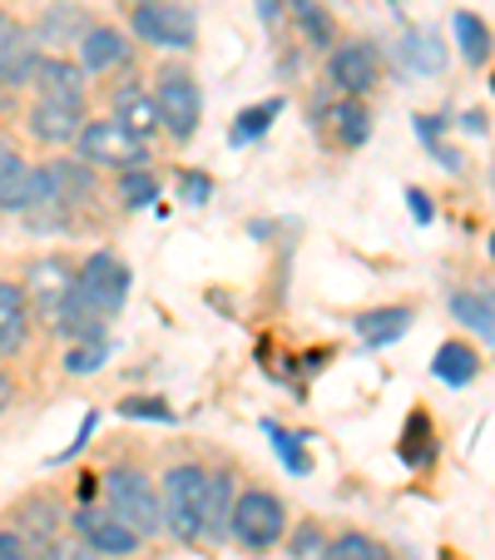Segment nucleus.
Returning <instances> with one entry per match:
<instances>
[{
	"mask_svg": "<svg viewBox=\"0 0 495 560\" xmlns=\"http://www.w3.org/2000/svg\"><path fill=\"white\" fill-rule=\"evenodd\" d=\"M154 109H158V129H169L179 144H189L199 135V119H203V90L193 80L189 65H158L154 74Z\"/></svg>",
	"mask_w": 495,
	"mask_h": 560,
	"instance_id": "f257e3e1",
	"label": "nucleus"
},
{
	"mask_svg": "<svg viewBox=\"0 0 495 560\" xmlns=\"http://www.w3.org/2000/svg\"><path fill=\"white\" fill-rule=\"evenodd\" d=\"M287 530V506L273 497L268 487H248L243 497H233V516H228V536L243 550H273Z\"/></svg>",
	"mask_w": 495,
	"mask_h": 560,
	"instance_id": "f03ea898",
	"label": "nucleus"
},
{
	"mask_svg": "<svg viewBox=\"0 0 495 560\" xmlns=\"http://www.w3.org/2000/svg\"><path fill=\"white\" fill-rule=\"evenodd\" d=\"M105 497L109 511L125 521L139 536H158L164 530V516H158V491L149 487V476L139 466H109L105 471Z\"/></svg>",
	"mask_w": 495,
	"mask_h": 560,
	"instance_id": "7ed1b4c3",
	"label": "nucleus"
},
{
	"mask_svg": "<svg viewBox=\"0 0 495 560\" xmlns=\"http://www.w3.org/2000/svg\"><path fill=\"white\" fill-rule=\"evenodd\" d=\"M203 481L209 471L193 462H179L164 471V491H158V516H164V530L179 540L199 536V516H203Z\"/></svg>",
	"mask_w": 495,
	"mask_h": 560,
	"instance_id": "20e7f679",
	"label": "nucleus"
},
{
	"mask_svg": "<svg viewBox=\"0 0 495 560\" xmlns=\"http://www.w3.org/2000/svg\"><path fill=\"white\" fill-rule=\"evenodd\" d=\"M74 149L90 170H139L149 164V144L139 135H129L119 119H90L74 135Z\"/></svg>",
	"mask_w": 495,
	"mask_h": 560,
	"instance_id": "39448f33",
	"label": "nucleus"
},
{
	"mask_svg": "<svg viewBox=\"0 0 495 560\" xmlns=\"http://www.w3.org/2000/svg\"><path fill=\"white\" fill-rule=\"evenodd\" d=\"M129 31L144 45H158V50H193L199 45V21L179 0H134Z\"/></svg>",
	"mask_w": 495,
	"mask_h": 560,
	"instance_id": "423d86ee",
	"label": "nucleus"
},
{
	"mask_svg": "<svg viewBox=\"0 0 495 560\" xmlns=\"http://www.w3.org/2000/svg\"><path fill=\"white\" fill-rule=\"evenodd\" d=\"M74 303H85L95 317H115L119 307H125V298H129V268L119 264L115 254H90L85 264L74 268Z\"/></svg>",
	"mask_w": 495,
	"mask_h": 560,
	"instance_id": "0eeeda50",
	"label": "nucleus"
},
{
	"mask_svg": "<svg viewBox=\"0 0 495 560\" xmlns=\"http://www.w3.org/2000/svg\"><path fill=\"white\" fill-rule=\"evenodd\" d=\"M327 80H332V90H338V95L367 100L372 90H377V80H381V55L372 50L367 40L332 45V50H327Z\"/></svg>",
	"mask_w": 495,
	"mask_h": 560,
	"instance_id": "6e6552de",
	"label": "nucleus"
},
{
	"mask_svg": "<svg viewBox=\"0 0 495 560\" xmlns=\"http://www.w3.org/2000/svg\"><path fill=\"white\" fill-rule=\"evenodd\" d=\"M74 530H80V540H85L95 556H134L139 540H144L139 530H129L115 511H95V506L74 511Z\"/></svg>",
	"mask_w": 495,
	"mask_h": 560,
	"instance_id": "1a4fd4ad",
	"label": "nucleus"
},
{
	"mask_svg": "<svg viewBox=\"0 0 495 560\" xmlns=\"http://www.w3.org/2000/svg\"><path fill=\"white\" fill-rule=\"evenodd\" d=\"M31 85L40 100H50V105H70V109H85V70L74 60H60V55H40V65H35Z\"/></svg>",
	"mask_w": 495,
	"mask_h": 560,
	"instance_id": "9d476101",
	"label": "nucleus"
},
{
	"mask_svg": "<svg viewBox=\"0 0 495 560\" xmlns=\"http://www.w3.org/2000/svg\"><path fill=\"white\" fill-rule=\"evenodd\" d=\"M21 288H25V298H31V307H40L55 323V313L64 307V298H70V288H74V268L64 264V258H35L31 278H25Z\"/></svg>",
	"mask_w": 495,
	"mask_h": 560,
	"instance_id": "9b49d317",
	"label": "nucleus"
},
{
	"mask_svg": "<svg viewBox=\"0 0 495 560\" xmlns=\"http://www.w3.org/2000/svg\"><path fill=\"white\" fill-rule=\"evenodd\" d=\"M134 55V40H129L119 25H90L80 35V70L85 74H109Z\"/></svg>",
	"mask_w": 495,
	"mask_h": 560,
	"instance_id": "f8f14e48",
	"label": "nucleus"
},
{
	"mask_svg": "<svg viewBox=\"0 0 495 560\" xmlns=\"http://www.w3.org/2000/svg\"><path fill=\"white\" fill-rule=\"evenodd\" d=\"M80 125H85V109L50 105V100H35V105H31V115H25V129H31V139H40V144H50V149L74 144V135H80Z\"/></svg>",
	"mask_w": 495,
	"mask_h": 560,
	"instance_id": "ddd939ff",
	"label": "nucleus"
},
{
	"mask_svg": "<svg viewBox=\"0 0 495 560\" xmlns=\"http://www.w3.org/2000/svg\"><path fill=\"white\" fill-rule=\"evenodd\" d=\"M45 174H50V189H55V199L64 203V213L85 209V203L99 194L95 170H90L85 159H50V164H45Z\"/></svg>",
	"mask_w": 495,
	"mask_h": 560,
	"instance_id": "4468645a",
	"label": "nucleus"
},
{
	"mask_svg": "<svg viewBox=\"0 0 495 560\" xmlns=\"http://www.w3.org/2000/svg\"><path fill=\"white\" fill-rule=\"evenodd\" d=\"M25 328H31V298L21 283H0V358L21 352Z\"/></svg>",
	"mask_w": 495,
	"mask_h": 560,
	"instance_id": "2eb2a0df",
	"label": "nucleus"
},
{
	"mask_svg": "<svg viewBox=\"0 0 495 560\" xmlns=\"http://www.w3.org/2000/svg\"><path fill=\"white\" fill-rule=\"evenodd\" d=\"M228 516H233V476L228 471H209V481H203L199 536L223 540V536H228Z\"/></svg>",
	"mask_w": 495,
	"mask_h": 560,
	"instance_id": "dca6fc26",
	"label": "nucleus"
},
{
	"mask_svg": "<svg viewBox=\"0 0 495 560\" xmlns=\"http://www.w3.org/2000/svg\"><path fill=\"white\" fill-rule=\"evenodd\" d=\"M115 119L129 129V135L144 139V144L158 135V109H154V95H149L144 85H125V90H115Z\"/></svg>",
	"mask_w": 495,
	"mask_h": 560,
	"instance_id": "f3484780",
	"label": "nucleus"
},
{
	"mask_svg": "<svg viewBox=\"0 0 495 560\" xmlns=\"http://www.w3.org/2000/svg\"><path fill=\"white\" fill-rule=\"evenodd\" d=\"M90 11H80V5H50V11L40 15V25H35V45H80V35L90 31Z\"/></svg>",
	"mask_w": 495,
	"mask_h": 560,
	"instance_id": "a211bd4d",
	"label": "nucleus"
},
{
	"mask_svg": "<svg viewBox=\"0 0 495 560\" xmlns=\"http://www.w3.org/2000/svg\"><path fill=\"white\" fill-rule=\"evenodd\" d=\"M35 65H40V45H35V35H15V40L0 45V90H21L31 85Z\"/></svg>",
	"mask_w": 495,
	"mask_h": 560,
	"instance_id": "6ab92c4d",
	"label": "nucleus"
},
{
	"mask_svg": "<svg viewBox=\"0 0 495 560\" xmlns=\"http://www.w3.org/2000/svg\"><path fill=\"white\" fill-rule=\"evenodd\" d=\"M25 184H31V164H25V154L11 144V139H0V209L21 213Z\"/></svg>",
	"mask_w": 495,
	"mask_h": 560,
	"instance_id": "aec40b11",
	"label": "nucleus"
},
{
	"mask_svg": "<svg viewBox=\"0 0 495 560\" xmlns=\"http://www.w3.org/2000/svg\"><path fill=\"white\" fill-rule=\"evenodd\" d=\"M287 11H293V21H297V35H303L313 50H332V45H338V25H332V15H327L317 0H287Z\"/></svg>",
	"mask_w": 495,
	"mask_h": 560,
	"instance_id": "412c9836",
	"label": "nucleus"
},
{
	"mask_svg": "<svg viewBox=\"0 0 495 560\" xmlns=\"http://www.w3.org/2000/svg\"><path fill=\"white\" fill-rule=\"evenodd\" d=\"M332 129H338V144H347V149L367 144V139H372V109H367V100L342 95L338 109H332Z\"/></svg>",
	"mask_w": 495,
	"mask_h": 560,
	"instance_id": "4be33fe9",
	"label": "nucleus"
},
{
	"mask_svg": "<svg viewBox=\"0 0 495 560\" xmlns=\"http://www.w3.org/2000/svg\"><path fill=\"white\" fill-rule=\"evenodd\" d=\"M432 372L446 382V387H465V382H471L475 372H481V358H475L471 342H446V348L436 352Z\"/></svg>",
	"mask_w": 495,
	"mask_h": 560,
	"instance_id": "5701e85b",
	"label": "nucleus"
},
{
	"mask_svg": "<svg viewBox=\"0 0 495 560\" xmlns=\"http://www.w3.org/2000/svg\"><path fill=\"white\" fill-rule=\"evenodd\" d=\"M406 328H411V307H377V313H362L357 317V332L372 342V348L397 342Z\"/></svg>",
	"mask_w": 495,
	"mask_h": 560,
	"instance_id": "b1692460",
	"label": "nucleus"
},
{
	"mask_svg": "<svg viewBox=\"0 0 495 560\" xmlns=\"http://www.w3.org/2000/svg\"><path fill=\"white\" fill-rule=\"evenodd\" d=\"M456 45H461V55L471 65H485L491 60V31H485V21L475 11H456Z\"/></svg>",
	"mask_w": 495,
	"mask_h": 560,
	"instance_id": "393cba45",
	"label": "nucleus"
},
{
	"mask_svg": "<svg viewBox=\"0 0 495 560\" xmlns=\"http://www.w3.org/2000/svg\"><path fill=\"white\" fill-rule=\"evenodd\" d=\"M154 199H158V174L149 170V164L119 170V203H125V209H149Z\"/></svg>",
	"mask_w": 495,
	"mask_h": 560,
	"instance_id": "a878e982",
	"label": "nucleus"
},
{
	"mask_svg": "<svg viewBox=\"0 0 495 560\" xmlns=\"http://www.w3.org/2000/svg\"><path fill=\"white\" fill-rule=\"evenodd\" d=\"M451 313L461 317L465 328H475L481 338H491V342H495V307L485 303V298H475V293H456V298H451Z\"/></svg>",
	"mask_w": 495,
	"mask_h": 560,
	"instance_id": "bb28decb",
	"label": "nucleus"
},
{
	"mask_svg": "<svg viewBox=\"0 0 495 560\" xmlns=\"http://www.w3.org/2000/svg\"><path fill=\"white\" fill-rule=\"evenodd\" d=\"M322 560H381V546L372 536H362V530H342L338 540H327Z\"/></svg>",
	"mask_w": 495,
	"mask_h": 560,
	"instance_id": "cd10ccee",
	"label": "nucleus"
},
{
	"mask_svg": "<svg viewBox=\"0 0 495 560\" xmlns=\"http://www.w3.org/2000/svg\"><path fill=\"white\" fill-rule=\"evenodd\" d=\"M21 511H25V521H21L25 536L40 540V546H50V540H55V526H60V521H55V506H50V501H45V497H31Z\"/></svg>",
	"mask_w": 495,
	"mask_h": 560,
	"instance_id": "c85d7f7f",
	"label": "nucleus"
},
{
	"mask_svg": "<svg viewBox=\"0 0 495 560\" xmlns=\"http://www.w3.org/2000/svg\"><path fill=\"white\" fill-rule=\"evenodd\" d=\"M278 109H283V100H268V105H258V109H243V115H238V129H233V139H238V144H248L254 135H263V129L273 125Z\"/></svg>",
	"mask_w": 495,
	"mask_h": 560,
	"instance_id": "c756f323",
	"label": "nucleus"
},
{
	"mask_svg": "<svg viewBox=\"0 0 495 560\" xmlns=\"http://www.w3.org/2000/svg\"><path fill=\"white\" fill-rule=\"evenodd\" d=\"M293 560H322V550H327V536H322V526L317 521H303V526L293 530Z\"/></svg>",
	"mask_w": 495,
	"mask_h": 560,
	"instance_id": "7c9ffc66",
	"label": "nucleus"
},
{
	"mask_svg": "<svg viewBox=\"0 0 495 560\" xmlns=\"http://www.w3.org/2000/svg\"><path fill=\"white\" fill-rule=\"evenodd\" d=\"M411 60L422 65L426 74H436L441 70V60H446V50H441V40H436L432 31H422V35H411Z\"/></svg>",
	"mask_w": 495,
	"mask_h": 560,
	"instance_id": "2f4dec72",
	"label": "nucleus"
},
{
	"mask_svg": "<svg viewBox=\"0 0 495 560\" xmlns=\"http://www.w3.org/2000/svg\"><path fill=\"white\" fill-rule=\"evenodd\" d=\"M95 368H105V342H74L70 348V358H64V372H95Z\"/></svg>",
	"mask_w": 495,
	"mask_h": 560,
	"instance_id": "473e14b6",
	"label": "nucleus"
},
{
	"mask_svg": "<svg viewBox=\"0 0 495 560\" xmlns=\"http://www.w3.org/2000/svg\"><path fill=\"white\" fill-rule=\"evenodd\" d=\"M125 417H149V422H174V407L169 402H154V397H125L119 402Z\"/></svg>",
	"mask_w": 495,
	"mask_h": 560,
	"instance_id": "72a5a7b5",
	"label": "nucleus"
},
{
	"mask_svg": "<svg viewBox=\"0 0 495 560\" xmlns=\"http://www.w3.org/2000/svg\"><path fill=\"white\" fill-rule=\"evenodd\" d=\"M179 194H184V203H193V209H199V203L213 199V179H209V174H199V170H184L179 174Z\"/></svg>",
	"mask_w": 495,
	"mask_h": 560,
	"instance_id": "f704fd0d",
	"label": "nucleus"
},
{
	"mask_svg": "<svg viewBox=\"0 0 495 560\" xmlns=\"http://www.w3.org/2000/svg\"><path fill=\"white\" fill-rule=\"evenodd\" d=\"M268 432H273V442H278V452H283L287 471H297V476H307V471H313V462H307V452L293 442V436H283V432H278V427H268Z\"/></svg>",
	"mask_w": 495,
	"mask_h": 560,
	"instance_id": "c9c22d12",
	"label": "nucleus"
},
{
	"mask_svg": "<svg viewBox=\"0 0 495 560\" xmlns=\"http://www.w3.org/2000/svg\"><path fill=\"white\" fill-rule=\"evenodd\" d=\"M0 560H31V546L15 530H0Z\"/></svg>",
	"mask_w": 495,
	"mask_h": 560,
	"instance_id": "e433bc0d",
	"label": "nucleus"
},
{
	"mask_svg": "<svg viewBox=\"0 0 495 560\" xmlns=\"http://www.w3.org/2000/svg\"><path fill=\"white\" fill-rule=\"evenodd\" d=\"M55 560H99V556L85 546V540H80V546H55Z\"/></svg>",
	"mask_w": 495,
	"mask_h": 560,
	"instance_id": "4c0bfd02",
	"label": "nucleus"
},
{
	"mask_svg": "<svg viewBox=\"0 0 495 560\" xmlns=\"http://www.w3.org/2000/svg\"><path fill=\"white\" fill-rule=\"evenodd\" d=\"M406 199H411V213H416V223H432V203H426V194H416V189H411Z\"/></svg>",
	"mask_w": 495,
	"mask_h": 560,
	"instance_id": "58836bf2",
	"label": "nucleus"
},
{
	"mask_svg": "<svg viewBox=\"0 0 495 560\" xmlns=\"http://www.w3.org/2000/svg\"><path fill=\"white\" fill-rule=\"evenodd\" d=\"M11 402H15V377L0 372V412H11Z\"/></svg>",
	"mask_w": 495,
	"mask_h": 560,
	"instance_id": "ea45409f",
	"label": "nucleus"
},
{
	"mask_svg": "<svg viewBox=\"0 0 495 560\" xmlns=\"http://www.w3.org/2000/svg\"><path fill=\"white\" fill-rule=\"evenodd\" d=\"M15 35H21V21H15L11 11H0V45H5V40H15Z\"/></svg>",
	"mask_w": 495,
	"mask_h": 560,
	"instance_id": "a19ab883",
	"label": "nucleus"
},
{
	"mask_svg": "<svg viewBox=\"0 0 495 560\" xmlns=\"http://www.w3.org/2000/svg\"><path fill=\"white\" fill-rule=\"evenodd\" d=\"M258 15H263V21L273 25V21H278V0H258Z\"/></svg>",
	"mask_w": 495,
	"mask_h": 560,
	"instance_id": "79ce46f5",
	"label": "nucleus"
},
{
	"mask_svg": "<svg viewBox=\"0 0 495 560\" xmlns=\"http://www.w3.org/2000/svg\"><path fill=\"white\" fill-rule=\"evenodd\" d=\"M491 254H495V238H491Z\"/></svg>",
	"mask_w": 495,
	"mask_h": 560,
	"instance_id": "37998d69",
	"label": "nucleus"
},
{
	"mask_svg": "<svg viewBox=\"0 0 495 560\" xmlns=\"http://www.w3.org/2000/svg\"><path fill=\"white\" fill-rule=\"evenodd\" d=\"M491 85H495V80H491Z\"/></svg>",
	"mask_w": 495,
	"mask_h": 560,
	"instance_id": "c03bdc74",
	"label": "nucleus"
}]
</instances>
